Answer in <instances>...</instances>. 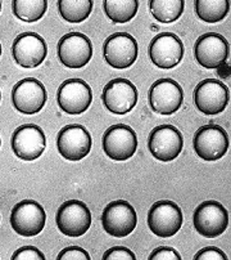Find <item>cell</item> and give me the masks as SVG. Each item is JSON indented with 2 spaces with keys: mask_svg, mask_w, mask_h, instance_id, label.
I'll return each instance as SVG.
<instances>
[{
  "mask_svg": "<svg viewBox=\"0 0 231 260\" xmlns=\"http://www.w3.org/2000/svg\"><path fill=\"white\" fill-rule=\"evenodd\" d=\"M47 221L44 208L33 200H23L12 209L11 225L13 231L23 237L42 233Z\"/></svg>",
  "mask_w": 231,
  "mask_h": 260,
  "instance_id": "obj_1",
  "label": "cell"
},
{
  "mask_svg": "<svg viewBox=\"0 0 231 260\" xmlns=\"http://www.w3.org/2000/svg\"><path fill=\"white\" fill-rule=\"evenodd\" d=\"M58 230L68 237L85 235L91 225V213L79 200H69L62 204L55 215Z\"/></svg>",
  "mask_w": 231,
  "mask_h": 260,
  "instance_id": "obj_2",
  "label": "cell"
},
{
  "mask_svg": "<svg viewBox=\"0 0 231 260\" xmlns=\"http://www.w3.org/2000/svg\"><path fill=\"white\" fill-rule=\"evenodd\" d=\"M194 151L206 161H217L226 155L230 146L225 130L215 124L199 127L192 139Z\"/></svg>",
  "mask_w": 231,
  "mask_h": 260,
  "instance_id": "obj_3",
  "label": "cell"
},
{
  "mask_svg": "<svg viewBox=\"0 0 231 260\" xmlns=\"http://www.w3.org/2000/svg\"><path fill=\"white\" fill-rule=\"evenodd\" d=\"M103 230L113 237H126L134 232L138 215L134 206L124 200L109 202L102 215Z\"/></svg>",
  "mask_w": 231,
  "mask_h": 260,
  "instance_id": "obj_4",
  "label": "cell"
},
{
  "mask_svg": "<svg viewBox=\"0 0 231 260\" xmlns=\"http://www.w3.org/2000/svg\"><path fill=\"white\" fill-rule=\"evenodd\" d=\"M148 147L154 158L168 162L175 160L181 153L184 139L180 130L173 125H160L154 127L149 134Z\"/></svg>",
  "mask_w": 231,
  "mask_h": 260,
  "instance_id": "obj_5",
  "label": "cell"
},
{
  "mask_svg": "<svg viewBox=\"0 0 231 260\" xmlns=\"http://www.w3.org/2000/svg\"><path fill=\"white\" fill-rule=\"evenodd\" d=\"M138 150L136 133L125 124L108 127L103 136V151L113 161H126Z\"/></svg>",
  "mask_w": 231,
  "mask_h": 260,
  "instance_id": "obj_6",
  "label": "cell"
},
{
  "mask_svg": "<svg viewBox=\"0 0 231 260\" xmlns=\"http://www.w3.org/2000/svg\"><path fill=\"white\" fill-rule=\"evenodd\" d=\"M194 227L199 235L215 238L222 235L228 227V213L217 201H206L194 211Z\"/></svg>",
  "mask_w": 231,
  "mask_h": 260,
  "instance_id": "obj_7",
  "label": "cell"
},
{
  "mask_svg": "<svg viewBox=\"0 0 231 260\" xmlns=\"http://www.w3.org/2000/svg\"><path fill=\"white\" fill-rule=\"evenodd\" d=\"M182 225L181 209L172 201H158L148 213V227L158 237H172Z\"/></svg>",
  "mask_w": 231,
  "mask_h": 260,
  "instance_id": "obj_8",
  "label": "cell"
},
{
  "mask_svg": "<svg viewBox=\"0 0 231 260\" xmlns=\"http://www.w3.org/2000/svg\"><path fill=\"white\" fill-rule=\"evenodd\" d=\"M47 138L42 127L35 124L21 125L12 136V150L23 161H33L43 155Z\"/></svg>",
  "mask_w": 231,
  "mask_h": 260,
  "instance_id": "obj_9",
  "label": "cell"
},
{
  "mask_svg": "<svg viewBox=\"0 0 231 260\" xmlns=\"http://www.w3.org/2000/svg\"><path fill=\"white\" fill-rule=\"evenodd\" d=\"M91 136L80 124H71L64 126L58 133L57 147L62 157L68 161H80L90 153Z\"/></svg>",
  "mask_w": 231,
  "mask_h": 260,
  "instance_id": "obj_10",
  "label": "cell"
},
{
  "mask_svg": "<svg viewBox=\"0 0 231 260\" xmlns=\"http://www.w3.org/2000/svg\"><path fill=\"white\" fill-rule=\"evenodd\" d=\"M138 42L130 34H113L105 40L103 47L104 59L113 69L125 70L134 64L138 58Z\"/></svg>",
  "mask_w": 231,
  "mask_h": 260,
  "instance_id": "obj_11",
  "label": "cell"
},
{
  "mask_svg": "<svg viewBox=\"0 0 231 260\" xmlns=\"http://www.w3.org/2000/svg\"><path fill=\"white\" fill-rule=\"evenodd\" d=\"M58 57L67 69H83L93 57V45L88 36L69 32L58 43Z\"/></svg>",
  "mask_w": 231,
  "mask_h": 260,
  "instance_id": "obj_12",
  "label": "cell"
},
{
  "mask_svg": "<svg viewBox=\"0 0 231 260\" xmlns=\"http://www.w3.org/2000/svg\"><path fill=\"white\" fill-rule=\"evenodd\" d=\"M47 100V89L37 79H22L12 90V102L14 108L25 115L37 114L45 106Z\"/></svg>",
  "mask_w": 231,
  "mask_h": 260,
  "instance_id": "obj_13",
  "label": "cell"
},
{
  "mask_svg": "<svg viewBox=\"0 0 231 260\" xmlns=\"http://www.w3.org/2000/svg\"><path fill=\"white\" fill-rule=\"evenodd\" d=\"M228 88L220 80L206 79L197 85L194 90V103L201 112L206 115H217L223 112L228 105Z\"/></svg>",
  "mask_w": 231,
  "mask_h": 260,
  "instance_id": "obj_14",
  "label": "cell"
},
{
  "mask_svg": "<svg viewBox=\"0 0 231 260\" xmlns=\"http://www.w3.org/2000/svg\"><path fill=\"white\" fill-rule=\"evenodd\" d=\"M93 101L90 85L81 79H68L63 81L57 93L58 106L69 115H80L85 112Z\"/></svg>",
  "mask_w": 231,
  "mask_h": 260,
  "instance_id": "obj_15",
  "label": "cell"
},
{
  "mask_svg": "<svg viewBox=\"0 0 231 260\" xmlns=\"http://www.w3.org/2000/svg\"><path fill=\"white\" fill-rule=\"evenodd\" d=\"M138 89L127 79H113L103 89L105 108L115 115H125L138 103Z\"/></svg>",
  "mask_w": 231,
  "mask_h": 260,
  "instance_id": "obj_16",
  "label": "cell"
},
{
  "mask_svg": "<svg viewBox=\"0 0 231 260\" xmlns=\"http://www.w3.org/2000/svg\"><path fill=\"white\" fill-rule=\"evenodd\" d=\"M149 57L158 69H173L184 57V44L175 34L162 32L150 42Z\"/></svg>",
  "mask_w": 231,
  "mask_h": 260,
  "instance_id": "obj_17",
  "label": "cell"
},
{
  "mask_svg": "<svg viewBox=\"0 0 231 260\" xmlns=\"http://www.w3.org/2000/svg\"><path fill=\"white\" fill-rule=\"evenodd\" d=\"M12 53L17 64L23 69H35L47 58L48 47L37 34L23 32L14 39Z\"/></svg>",
  "mask_w": 231,
  "mask_h": 260,
  "instance_id": "obj_18",
  "label": "cell"
},
{
  "mask_svg": "<svg viewBox=\"0 0 231 260\" xmlns=\"http://www.w3.org/2000/svg\"><path fill=\"white\" fill-rule=\"evenodd\" d=\"M184 91L172 79H160L149 89V103L154 112L160 115L175 114L182 105Z\"/></svg>",
  "mask_w": 231,
  "mask_h": 260,
  "instance_id": "obj_19",
  "label": "cell"
},
{
  "mask_svg": "<svg viewBox=\"0 0 231 260\" xmlns=\"http://www.w3.org/2000/svg\"><path fill=\"white\" fill-rule=\"evenodd\" d=\"M230 53L227 40L222 35L208 32L198 38L194 45L196 59L204 69H218L226 62Z\"/></svg>",
  "mask_w": 231,
  "mask_h": 260,
  "instance_id": "obj_20",
  "label": "cell"
},
{
  "mask_svg": "<svg viewBox=\"0 0 231 260\" xmlns=\"http://www.w3.org/2000/svg\"><path fill=\"white\" fill-rule=\"evenodd\" d=\"M197 16L207 23L220 22L230 12V3L227 0H197Z\"/></svg>",
  "mask_w": 231,
  "mask_h": 260,
  "instance_id": "obj_21",
  "label": "cell"
},
{
  "mask_svg": "<svg viewBox=\"0 0 231 260\" xmlns=\"http://www.w3.org/2000/svg\"><path fill=\"white\" fill-rule=\"evenodd\" d=\"M138 0H105L104 12L114 23H126L138 13Z\"/></svg>",
  "mask_w": 231,
  "mask_h": 260,
  "instance_id": "obj_22",
  "label": "cell"
},
{
  "mask_svg": "<svg viewBox=\"0 0 231 260\" xmlns=\"http://www.w3.org/2000/svg\"><path fill=\"white\" fill-rule=\"evenodd\" d=\"M91 0H59L58 8L63 20L71 23H81L93 11Z\"/></svg>",
  "mask_w": 231,
  "mask_h": 260,
  "instance_id": "obj_23",
  "label": "cell"
},
{
  "mask_svg": "<svg viewBox=\"0 0 231 260\" xmlns=\"http://www.w3.org/2000/svg\"><path fill=\"white\" fill-rule=\"evenodd\" d=\"M14 16L25 22H36L48 9L47 0H14L12 3Z\"/></svg>",
  "mask_w": 231,
  "mask_h": 260,
  "instance_id": "obj_24",
  "label": "cell"
},
{
  "mask_svg": "<svg viewBox=\"0 0 231 260\" xmlns=\"http://www.w3.org/2000/svg\"><path fill=\"white\" fill-rule=\"evenodd\" d=\"M150 12L162 23H172L181 17L185 3L182 0H151Z\"/></svg>",
  "mask_w": 231,
  "mask_h": 260,
  "instance_id": "obj_25",
  "label": "cell"
},
{
  "mask_svg": "<svg viewBox=\"0 0 231 260\" xmlns=\"http://www.w3.org/2000/svg\"><path fill=\"white\" fill-rule=\"evenodd\" d=\"M58 260H90V255L80 246H68L62 250L57 256Z\"/></svg>",
  "mask_w": 231,
  "mask_h": 260,
  "instance_id": "obj_26",
  "label": "cell"
},
{
  "mask_svg": "<svg viewBox=\"0 0 231 260\" xmlns=\"http://www.w3.org/2000/svg\"><path fill=\"white\" fill-rule=\"evenodd\" d=\"M12 260H44L45 255L35 246H23L14 251Z\"/></svg>",
  "mask_w": 231,
  "mask_h": 260,
  "instance_id": "obj_27",
  "label": "cell"
},
{
  "mask_svg": "<svg viewBox=\"0 0 231 260\" xmlns=\"http://www.w3.org/2000/svg\"><path fill=\"white\" fill-rule=\"evenodd\" d=\"M103 260H135L134 252L125 246H114L107 250L102 257Z\"/></svg>",
  "mask_w": 231,
  "mask_h": 260,
  "instance_id": "obj_28",
  "label": "cell"
},
{
  "mask_svg": "<svg viewBox=\"0 0 231 260\" xmlns=\"http://www.w3.org/2000/svg\"><path fill=\"white\" fill-rule=\"evenodd\" d=\"M149 260H181V255L168 246H161L149 255Z\"/></svg>",
  "mask_w": 231,
  "mask_h": 260,
  "instance_id": "obj_29",
  "label": "cell"
},
{
  "mask_svg": "<svg viewBox=\"0 0 231 260\" xmlns=\"http://www.w3.org/2000/svg\"><path fill=\"white\" fill-rule=\"evenodd\" d=\"M196 260H227V256L223 254L222 250L215 246H208L199 250L194 256Z\"/></svg>",
  "mask_w": 231,
  "mask_h": 260,
  "instance_id": "obj_30",
  "label": "cell"
},
{
  "mask_svg": "<svg viewBox=\"0 0 231 260\" xmlns=\"http://www.w3.org/2000/svg\"><path fill=\"white\" fill-rule=\"evenodd\" d=\"M0 55H2V44H0Z\"/></svg>",
  "mask_w": 231,
  "mask_h": 260,
  "instance_id": "obj_31",
  "label": "cell"
},
{
  "mask_svg": "<svg viewBox=\"0 0 231 260\" xmlns=\"http://www.w3.org/2000/svg\"><path fill=\"white\" fill-rule=\"evenodd\" d=\"M0 12H2V2H0Z\"/></svg>",
  "mask_w": 231,
  "mask_h": 260,
  "instance_id": "obj_32",
  "label": "cell"
},
{
  "mask_svg": "<svg viewBox=\"0 0 231 260\" xmlns=\"http://www.w3.org/2000/svg\"><path fill=\"white\" fill-rule=\"evenodd\" d=\"M0 101H2V93H0Z\"/></svg>",
  "mask_w": 231,
  "mask_h": 260,
  "instance_id": "obj_33",
  "label": "cell"
},
{
  "mask_svg": "<svg viewBox=\"0 0 231 260\" xmlns=\"http://www.w3.org/2000/svg\"><path fill=\"white\" fill-rule=\"evenodd\" d=\"M0 146H2V139H0Z\"/></svg>",
  "mask_w": 231,
  "mask_h": 260,
  "instance_id": "obj_34",
  "label": "cell"
},
{
  "mask_svg": "<svg viewBox=\"0 0 231 260\" xmlns=\"http://www.w3.org/2000/svg\"><path fill=\"white\" fill-rule=\"evenodd\" d=\"M0 220H2V216H0Z\"/></svg>",
  "mask_w": 231,
  "mask_h": 260,
  "instance_id": "obj_35",
  "label": "cell"
}]
</instances>
